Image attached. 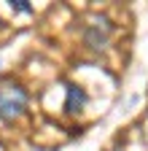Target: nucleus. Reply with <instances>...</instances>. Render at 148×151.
I'll return each instance as SVG.
<instances>
[{"instance_id": "1", "label": "nucleus", "mask_w": 148, "mask_h": 151, "mask_svg": "<svg viewBox=\"0 0 148 151\" xmlns=\"http://www.w3.org/2000/svg\"><path fill=\"white\" fill-rule=\"evenodd\" d=\"M27 105V92L19 84H0V119H16Z\"/></svg>"}, {"instance_id": "3", "label": "nucleus", "mask_w": 148, "mask_h": 151, "mask_svg": "<svg viewBox=\"0 0 148 151\" xmlns=\"http://www.w3.org/2000/svg\"><path fill=\"white\" fill-rule=\"evenodd\" d=\"M86 105V92L76 84H67V100H65V111L67 113H78Z\"/></svg>"}, {"instance_id": "4", "label": "nucleus", "mask_w": 148, "mask_h": 151, "mask_svg": "<svg viewBox=\"0 0 148 151\" xmlns=\"http://www.w3.org/2000/svg\"><path fill=\"white\" fill-rule=\"evenodd\" d=\"M11 8H16V11H24V14H30V11H32V6L27 3V0H11Z\"/></svg>"}, {"instance_id": "2", "label": "nucleus", "mask_w": 148, "mask_h": 151, "mask_svg": "<svg viewBox=\"0 0 148 151\" xmlns=\"http://www.w3.org/2000/svg\"><path fill=\"white\" fill-rule=\"evenodd\" d=\"M108 38H110V22L105 16L92 19V24H86V30H84V41L89 49H102L108 43Z\"/></svg>"}]
</instances>
